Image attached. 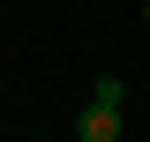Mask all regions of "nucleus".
Returning a JSON list of instances; mask_svg holds the SVG:
<instances>
[{"label": "nucleus", "instance_id": "obj_1", "mask_svg": "<svg viewBox=\"0 0 150 142\" xmlns=\"http://www.w3.org/2000/svg\"><path fill=\"white\" fill-rule=\"evenodd\" d=\"M75 142H120V112L112 105H83L75 112Z\"/></svg>", "mask_w": 150, "mask_h": 142}, {"label": "nucleus", "instance_id": "obj_2", "mask_svg": "<svg viewBox=\"0 0 150 142\" xmlns=\"http://www.w3.org/2000/svg\"><path fill=\"white\" fill-rule=\"evenodd\" d=\"M90 105H112V112H120V105H128V82H120V75H105V82H90Z\"/></svg>", "mask_w": 150, "mask_h": 142}]
</instances>
